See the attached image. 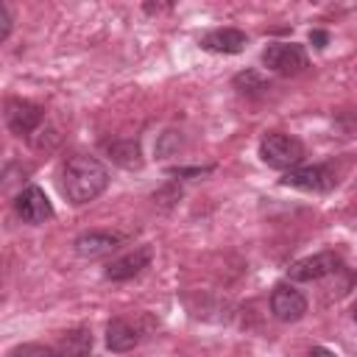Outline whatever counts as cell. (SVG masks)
<instances>
[{"label": "cell", "mask_w": 357, "mask_h": 357, "mask_svg": "<svg viewBox=\"0 0 357 357\" xmlns=\"http://www.w3.org/2000/svg\"><path fill=\"white\" fill-rule=\"evenodd\" d=\"M262 64L279 75H298L307 67V50L296 42H273L262 50Z\"/></svg>", "instance_id": "3957f363"}, {"label": "cell", "mask_w": 357, "mask_h": 357, "mask_svg": "<svg viewBox=\"0 0 357 357\" xmlns=\"http://www.w3.org/2000/svg\"><path fill=\"white\" fill-rule=\"evenodd\" d=\"M307 357H335V351H329V349H324V346H315V349H310Z\"/></svg>", "instance_id": "d6986e66"}, {"label": "cell", "mask_w": 357, "mask_h": 357, "mask_svg": "<svg viewBox=\"0 0 357 357\" xmlns=\"http://www.w3.org/2000/svg\"><path fill=\"white\" fill-rule=\"evenodd\" d=\"M310 42H312L315 47H326V42H329V36H326L324 31H312V33H310Z\"/></svg>", "instance_id": "ac0fdd59"}, {"label": "cell", "mask_w": 357, "mask_h": 357, "mask_svg": "<svg viewBox=\"0 0 357 357\" xmlns=\"http://www.w3.org/2000/svg\"><path fill=\"white\" fill-rule=\"evenodd\" d=\"M8 357H59V351L42 343H22V346H14Z\"/></svg>", "instance_id": "2e32d148"}, {"label": "cell", "mask_w": 357, "mask_h": 357, "mask_svg": "<svg viewBox=\"0 0 357 357\" xmlns=\"http://www.w3.org/2000/svg\"><path fill=\"white\" fill-rule=\"evenodd\" d=\"M11 33V14H8V6H0V42H6Z\"/></svg>", "instance_id": "e0dca14e"}, {"label": "cell", "mask_w": 357, "mask_h": 357, "mask_svg": "<svg viewBox=\"0 0 357 357\" xmlns=\"http://www.w3.org/2000/svg\"><path fill=\"white\" fill-rule=\"evenodd\" d=\"M89 351H92V335L86 329H73L64 335L59 357H89Z\"/></svg>", "instance_id": "4fadbf2b"}, {"label": "cell", "mask_w": 357, "mask_h": 357, "mask_svg": "<svg viewBox=\"0 0 357 357\" xmlns=\"http://www.w3.org/2000/svg\"><path fill=\"white\" fill-rule=\"evenodd\" d=\"M151 259H153V251H151L148 245H142V248H137V251H131V254H126V257L112 259V262L106 265L103 276H106L109 282H126V279H134V276H139V273L151 265Z\"/></svg>", "instance_id": "9c48e42d"}, {"label": "cell", "mask_w": 357, "mask_h": 357, "mask_svg": "<svg viewBox=\"0 0 357 357\" xmlns=\"http://www.w3.org/2000/svg\"><path fill=\"white\" fill-rule=\"evenodd\" d=\"M106 187H109V170L100 159L86 156V153H75L61 165L59 190L70 204H75V206L89 204Z\"/></svg>", "instance_id": "6da1fadb"}, {"label": "cell", "mask_w": 357, "mask_h": 357, "mask_svg": "<svg viewBox=\"0 0 357 357\" xmlns=\"http://www.w3.org/2000/svg\"><path fill=\"white\" fill-rule=\"evenodd\" d=\"M282 184L304 190V192H326L335 187V173L326 165H298L284 173Z\"/></svg>", "instance_id": "8992f818"}, {"label": "cell", "mask_w": 357, "mask_h": 357, "mask_svg": "<svg viewBox=\"0 0 357 357\" xmlns=\"http://www.w3.org/2000/svg\"><path fill=\"white\" fill-rule=\"evenodd\" d=\"M248 45V36L237 28H215L209 33L201 36V47L209 50V53H223V56H231V53H240L243 47Z\"/></svg>", "instance_id": "8fae6325"}, {"label": "cell", "mask_w": 357, "mask_h": 357, "mask_svg": "<svg viewBox=\"0 0 357 357\" xmlns=\"http://www.w3.org/2000/svg\"><path fill=\"white\" fill-rule=\"evenodd\" d=\"M234 86L245 95H259V92H265L268 89V84L254 73V70H245V73H240V75H234Z\"/></svg>", "instance_id": "9a60e30c"}, {"label": "cell", "mask_w": 357, "mask_h": 357, "mask_svg": "<svg viewBox=\"0 0 357 357\" xmlns=\"http://www.w3.org/2000/svg\"><path fill=\"white\" fill-rule=\"evenodd\" d=\"M351 318H354V324H357V301L351 304Z\"/></svg>", "instance_id": "ffe728a7"}, {"label": "cell", "mask_w": 357, "mask_h": 357, "mask_svg": "<svg viewBox=\"0 0 357 357\" xmlns=\"http://www.w3.org/2000/svg\"><path fill=\"white\" fill-rule=\"evenodd\" d=\"M45 120V112L42 106L31 103V100H22V98H11L6 103V123L8 128L17 134V137H31V131H36Z\"/></svg>", "instance_id": "ba28073f"}, {"label": "cell", "mask_w": 357, "mask_h": 357, "mask_svg": "<svg viewBox=\"0 0 357 357\" xmlns=\"http://www.w3.org/2000/svg\"><path fill=\"white\" fill-rule=\"evenodd\" d=\"M271 312L282 324H296L307 315V298L293 284H276L271 293Z\"/></svg>", "instance_id": "52a82bcc"}, {"label": "cell", "mask_w": 357, "mask_h": 357, "mask_svg": "<svg viewBox=\"0 0 357 357\" xmlns=\"http://www.w3.org/2000/svg\"><path fill=\"white\" fill-rule=\"evenodd\" d=\"M142 340V332L126 321V318H114L106 324V349L114 351V354H123V351H131L137 343Z\"/></svg>", "instance_id": "7c38bea8"}, {"label": "cell", "mask_w": 357, "mask_h": 357, "mask_svg": "<svg viewBox=\"0 0 357 357\" xmlns=\"http://www.w3.org/2000/svg\"><path fill=\"white\" fill-rule=\"evenodd\" d=\"M123 243L120 234H112V231H84L75 237V254L84 257V259H98V257H106L112 254L117 245Z\"/></svg>", "instance_id": "30bf717a"}, {"label": "cell", "mask_w": 357, "mask_h": 357, "mask_svg": "<svg viewBox=\"0 0 357 357\" xmlns=\"http://www.w3.org/2000/svg\"><path fill=\"white\" fill-rule=\"evenodd\" d=\"M103 148L112 153V159L123 167H139L142 159H139V145L134 139H126V142H103Z\"/></svg>", "instance_id": "5bb4252c"}, {"label": "cell", "mask_w": 357, "mask_h": 357, "mask_svg": "<svg viewBox=\"0 0 357 357\" xmlns=\"http://www.w3.org/2000/svg\"><path fill=\"white\" fill-rule=\"evenodd\" d=\"M340 265H343V262H340V257H337L335 251H318V254H312V257H304V259L293 262V265L287 268V276H290L293 282H318V279H324V276L337 273Z\"/></svg>", "instance_id": "5b68a950"}, {"label": "cell", "mask_w": 357, "mask_h": 357, "mask_svg": "<svg viewBox=\"0 0 357 357\" xmlns=\"http://www.w3.org/2000/svg\"><path fill=\"white\" fill-rule=\"evenodd\" d=\"M259 156L268 167H276V170H293L301 165L304 159V145L290 137V134H282V131H271L259 139Z\"/></svg>", "instance_id": "7a4b0ae2"}, {"label": "cell", "mask_w": 357, "mask_h": 357, "mask_svg": "<svg viewBox=\"0 0 357 357\" xmlns=\"http://www.w3.org/2000/svg\"><path fill=\"white\" fill-rule=\"evenodd\" d=\"M14 212L20 215L22 223L39 226V223H45V220L53 218V204H50V198L45 195L42 187L28 184L25 190L17 192V198H14Z\"/></svg>", "instance_id": "277c9868"}]
</instances>
